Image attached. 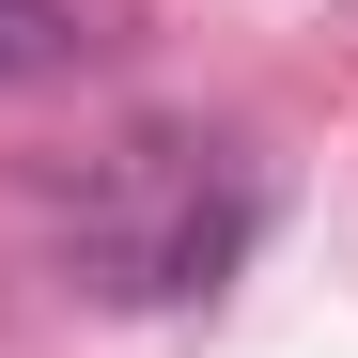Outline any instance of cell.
Returning <instances> with one entry per match:
<instances>
[{"label": "cell", "instance_id": "cell-1", "mask_svg": "<svg viewBox=\"0 0 358 358\" xmlns=\"http://www.w3.org/2000/svg\"><path fill=\"white\" fill-rule=\"evenodd\" d=\"M78 47H94V31H78V0H0V78H63Z\"/></svg>", "mask_w": 358, "mask_h": 358}]
</instances>
